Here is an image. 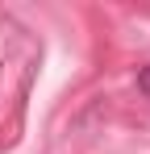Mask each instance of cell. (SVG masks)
<instances>
[{
	"instance_id": "1",
	"label": "cell",
	"mask_w": 150,
	"mask_h": 154,
	"mask_svg": "<svg viewBox=\"0 0 150 154\" xmlns=\"http://www.w3.org/2000/svg\"><path fill=\"white\" fill-rule=\"evenodd\" d=\"M138 88H142V92L150 96V67H142V75H138Z\"/></svg>"
}]
</instances>
